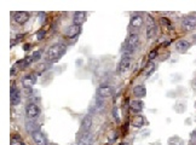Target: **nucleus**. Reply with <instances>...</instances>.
<instances>
[{
    "label": "nucleus",
    "mask_w": 196,
    "mask_h": 145,
    "mask_svg": "<svg viewBox=\"0 0 196 145\" xmlns=\"http://www.w3.org/2000/svg\"><path fill=\"white\" fill-rule=\"evenodd\" d=\"M10 73H11V76L16 75V68H14V67H12V68H11V71H10Z\"/></svg>",
    "instance_id": "31"
},
{
    "label": "nucleus",
    "mask_w": 196,
    "mask_h": 145,
    "mask_svg": "<svg viewBox=\"0 0 196 145\" xmlns=\"http://www.w3.org/2000/svg\"><path fill=\"white\" fill-rule=\"evenodd\" d=\"M113 93H114V90H113V87L109 86V85H102V86L98 87V90H97L98 97H100V98H108V97H112Z\"/></svg>",
    "instance_id": "6"
},
{
    "label": "nucleus",
    "mask_w": 196,
    "mask_h": 145,
    "mask_svg": "<svg viewBox=\"0 0 196 145\" xmlns=\"http://www.w3.org/2000/svg\"><path fill=\"white\" fill-rule=\"evenodd\" d=\"M133 94H135V97H137L138 99L144 98V97L147 96V88H145V86H143V85L136 86V87L133 88Z\"/></svg>",
    "instance_id": "18"
},
{
    "label": "nucleus",
    "mask_w": 196,
    "mask_h": 145,
    "mask_svg": "<svg viewBox=\"0 0 196 145\" xmlns=\"http://www.w3.org/2000/svg\"><path fill=\"white\" fill-rule=\"evenodd\" d=\"M40 58H41V51H35V52H33V55H29V56H27L24 59L20 61L21 63H23L21 67L25 68V67H28L29 64H33V63L38 62Z\"/></svg>",
    "instance_id": "4"
},
{
    "label": "nucleus",
    "mask_w": 196,
    "mask_h": 145,
    "mask_svg": "<svg viewBox=\"0 0 196 145\" xmlns=\"http://www.w3.org/2000/svg\"><path fill=\"white\" fill-rule=\"evenodd\" d=\"M32 138L34 140V143L37 145H47V142H46V138L44 137V134L35 129V131H32Z\"/></svg>",
    "instance_id": "9"
},
{
    "label": "nucleus",
    "mask_w": 196,
    "mask_h": 145,
    "mask_svg": "<svg viewBox=\"0 0 196 145\" xmlns=\"http://www.w3.org/2000/svg\"><path fill=\"white\" fill-rule=\"evenodd\" d=\"M195 86H196V81H195Z\"/></svg>",
    "instance_id": "35"
},
{
    "label": "nucleus",
    "mask_w": 196,
    "mask_h": 145,
    "mask_svg": "<svg viewBox=\"0 0 196 145\" xmlns=\"http://www.w3.org/2000/svg\"><path fill=\"white\" fill-rule=\"evenodd\" d=\"M67 47L63 44H55L49 47L46 52V58L49 62H57L59 58L65 53Z\"/></svg>",
    "instance_id": "1"
},
{
    "label": "nucleus",
    "mask_w": 196,
    "mask_h": 145,
    "mask_svg": "<svg viewBox=\"0 0 196 145\" xmlns=\"http://www.w3.org/2000/svg\"><path fill=\"white\" fill-rule=\"evenodd\" d=\"M131 124H132L133 127H136V128H142V127L145 124V119H144V116H142V115H136V116H133Z\"/></svg>",
    "instance_id": "19"
},
{
    "label": "nucleus",
    "mask_w": 196,
    "mask_h": 145,
    "mask_svg": "<svg viewBox=\"0 0 196 145\" xmlns=\"http://www.w3.org/2000/svg\"><path fill=\"white\" fill-rule=\"evenodd\" d=\"M138 45H139V38H138L137 34L136 33L130 34L127 36V39H126V42H125V47L127 48V51L133 52L138 47Z\"/></svg>",
    "instance_id": "2"
},
{
    "label": "nucleus",
    "mask_w": 196,
    "mask_h": 145,
    "mask_svg": "<svg viewBox=\"0 0 196 145\" xmlns=\"http://www.w3.org/2000/svg\"><path fill=\"white\" fill-rule=\"evenodd\" d=\"M37 75L34 74H28L25 75L23 79H22V83H23V87H33L35 83H37Z\"/></svg>",
    "instance_id": "13"
},
{
    "label": "nucleus",
    "mask_w": 196,
    "mask_h": 145,
    "mask_svg": "<svg viewBox=\"0 0 196 145\" xmlns=\"http://www.w3.org/2000/svg\"><path fill=\"white\" fill-rule=\"evenodd\" d=\"M195 106H196V103H195Z\"/></svg>",
    "instance_id": "36"
},
{
    "label": "nucleus",
    "mask_w": 196,
    "mask_h": 145,
    "mask_svg": "<svg viewBox=\"0 0 196 145\" xmlns=\"http://www.w3.org/2000/svg\"><path fill=\"white\" fill-rule=\"evenodd\" d=\"M23 50H24V51H29V50H30V44H24Z\"/></svg>",
    "instance_id": "30"
},
{
    "label": "nucleus",
    "mask_w": 196,
    "mask_h": 145,
    "mask_svg": "<svg viewBox=\"0 0 196 145\" xmlns=\"http://www.w3.org/2000/svg\"><path fill=\"white\" fill-rule=\"evenodd\" d=\"M32 93H33L32 87H23V96L24 97H30Z\"/></svg>",
    "instance_id": "24"
},
{
    "label": "nucleus",
    "mask_w": 196,
    "mask_h": 145,
    "mask_svg": "<svg viewBox=\"0 0 196 145\" xmlns=\"http://www.w3.org/2000/svg\"><path fill=\"white\" fill-rule=\"evenodd\" d=\"M45 35H46V32H45L44 29H40L39 32H37V39H38L39 41L45 38Z\"/></svg>",
    "instance_id": "25"
},
{
    "label": "nucleus",
    "mask_w": 196,
    "mask_h": 145,
    "mask_svg": "<svg viewBox=\"0 0 196 145\" xmlns=\"http://www.w3.org/2000/svg\"><path fill=\"white\" fill-rule=\"evenodd\" d=\"M92 137L90 134H82L81 139L78 142L76 145H92Z\"/></svg>",
    "instance_id": "21"
},
{
    "label": "nucleus",
    "mask_w": 196,
    "mask_h": 145,
    "mask_svg": "<svg viewBox=\"0 0 196 145\" xmlns=\"http://www.w3.org/2000/svg\"><path fill=\"white\" fill-rule=\"evenodd\" d=\"M80 33H81V25L74 24V23H73L70 27H68L67 30H65V35H67V38H69V39L76 38Z\"/></svg>",
    "instance_id": "8"
},
{
    "label": "nucleus",
    "mask_w": 196,
    "mask_h": 145,
    "mask_svg": "<svg viewBox=\"0 0 196 145\" xmlns=\"http://www.w3.org/2000/svg\"><path fill=\"white\" fill-rule=\"evenodd\" d=\"M190 47H191V44L188 40H178L176 44V50L178 52H180V53L186 52Z\"/></svg>",
    "instance_id": "14"
},
{
    "label": "nucleus",
    "mask_w": 196,
    "mask_h": 145,
    "mask_svg": "<svg viewBox=\"0 0 196 145\" xmlns=\"http://www.w3.org/2000/svg\"><path fill=\"white\" fill-rule=\"evenodd\" d=\"M14 20L18 24H24L29 20V13L25 12V11H17V12L14 13Z\"/></svg>",
    "instance_id": "12"
},
{
    "label": "nucleus",
    "mask_w": 196,
    "mask_h": 145,
    "mask_svg": "<svg viewBox=\"0 0 196 145\" xmlns=\"http://www.w3.org/2000/svg\"><path fill=\"white\" fill-rule=\"evenodd\" d=\"M173 108H174V110H176L177 113H179V114H182V113H184V111H185V104L183 103V102L177 103Z\"/></svg>",
    "instance_id": "23"
},
{
    "label": "nucleus",
    "mask_w": 196,
    "mask_h": 145,
    "mask_svg": "<svg viewBox=\"0 0 196 145\" xmlns=\"http://www.w3.org/2000/svg\"><path fill=\"white\" fill-rule=\"evenodd\" d=\"M119 110H118V108H114L113 109V116L115 117V120L118 121V122H120V117H119Z\"/></svg>",
    "instance_id": "28"
},
{
    "label": "nucleus",
    "mask_w": 196,
    "mask_h": 145,
    "mask_svg": "<svg viewBox=\"0 0 196 145\" xmlns=\"http://www.w3.org/2000/svg\"><path fill=\"white\" fill-rule=\"evenodd\" d=\"M131 64H132L131 58H128V57H122V58H121V61H120L119 64H118L116 71H118L119 74H125L126 71H128V70H130Z\"/></svg>",
    "instance_id": "3"
},
{
    "label": "nucleus",
    "mask_w": 196,
    "mask_h": 145,
    "mask_svg": "<svg viewBox=\"0 0 196 145\" xmlns=\"http://www.w3.org/2000/svg\"><path fill=\"white\" fill-rule=\"evenodd\" d=\"M182 25L188 32L194 30L196 28V17L195 16H185L182 21Z\"/></svg>",
    "instance_id": "5"
},
{
    "label": "nucleus",
    "mask_w": 196,
    "mask_h": 145,
    "mask_svg": "<svg viewBox=\"0 0 196 145\" xmlns=\"http://www.w3.org/2000/svg\"><path fill=\"white\" fill-rule=\"evenodd\" d=\"M86 12L85 11H76L74 12V16H73V23L74 24H78V25H81L85 20H86Z\"/></svg>",
    "instance_id": "16"
},
{
    "label": "nucleus",
    "mask_w": 196,
    "mask_h": 145,
    "mask_svg": "<svg viewBox=\"0 0 196 145\" xmlns=\"http://www.w3.org/2000/svg\"><path fill=\"white\" fill-rule=\"evenodd\" d=\"M143 108H144V103L140 99L130 102V110L132 113H140L143 110Z\"/></svg>",
    "instance_id": "17"
},
{
    "label": "nucleus",
    "mask_w": 196,
    "mask_h": 145,
    "mask_svg": "<svg viewBox=\"0 0 196 145\" xmlns=\"http://www.w3.org/2000/svg\"><path fill=\"white\" fill-rule=\"evenodd\" d=\"M161 23H162V25H165V27H168V25H171V22L168 18H166V17H161Z\"/></svg>",
    "instance_id": "27"
},
{
    "label": "nucleus",
    "mask_w": 196,
    "mask_h": 145,
    "mask_svg": "<svg viewBox=\"0 0 196 145\" xmlns=\"http://www.w3.org/2000/svg\"><path fill=\"white\" fill-rule=\"evenodd\" d=\"M91 126H92V117L90 115H86L82 121H81V131H82V134H88V131L91 129Z\"/></svg>",
    "instance_id": "11"
},
{
    "label": "nucleus",
    "mask_w": 196,
    "mask_h": 145,
    "mask_svg": "<svg viewBox=\"0 0 196 145\" xmlns=\"http://www.w3.org/2000/svg\"><path fill=\"white\" fill-rule=\"evenodd\" d=\"M21 103V93L17 90L16 86L11 87V104L12 105H18Z\"/></svg>",
    "instance_id": "15"
},
{
    "label": "nucleus",
    "mask_w": 196,
    "mask_h": 145,
    "mask_svg": "<svg viewBox=\"0 0 196 145\" xmlns=\"http://www.w3.org/2000/svg\"><path fill=\"white\" fill-rule=\"evenodd\" d=\"M189 145H195V144H189Z\"/></svg>",
    "instance_id": "34"
},
{
    "label": "nucleus",
    "mask_w": 196,
    "mask_h": 145,
    "mask_svg": "<svg viewBox=\"0 0 196 145\" xmlns=\"http://www.w3.org/2000/svg\"><path fill=\"white\" fill-rule=\"evenodd\" d=\"M190 139H191V142L196 143V131H193V132H191V134H190Z\"/></svg>",
    "instance_id": "29"
},
{
    "label": "nucleus",
    "mask_w": 196,
    "mask_h": 145,
    "mask_svg": "<svg viewBox=\"0 0 196 145\" xmlns=\"http://www.w3.org/2000/svg\"><path fill=\"white\" fill-rule=\"evenodd\" d=\"M157 56V50H151L150 52H149V55H148V57H149V61H153V59H155Z\"/></svg>",
    "instance_id": "26"
},
{
    "label": "nucleus",
    "mask_w": 196,
    "mask_h": 145,
    "mask_svg": "<svg viewBox=\"0 0 196 145\" xmlns=\"http://www.w3.org/2000/svg\"><path fill=\"white\" fill-rule=\"evenodd\" d=\"M151 145H161V144H160V143H153Z\"/></svg>",
    "instance_id": "33"
},
{
    "label": "nucleus",
    "mask_w": 196,
    "mask_h": 145,
    "mask_svg": "<svg viewBox=\"0 0 196 145\" xmlns=\"http://www.w3.org/2000/svg\"><path fill=\"white\" fill-rule=\"evenodd\" d=\"M193 40H194V42L196 44V34L195 35H193Z\"/></svg>",
    "instance_id": "32"
},
{
    "label": "nucleus",
    "mask_w": 196,
    "mask_h": 145,
    "mask_svg": "<svg viewBox=\"0 0 196 145\" xmlns=\"http://www.w3.org/2000/svg\"><path fill=\"white\" fill-rule=\"evenodd\" d=\"M142 24H143V17H142V16H139V15L133 16V17L131 18V21H130V25H131V28H140V27H142Z\"/></svg>",
    "instance_id": "20"
},
{
    "label": "nucleus",
    "mask_w": 196,
    "mask_h": 145,
    "mask_svg": "<svg viewBox=\"0 0 196 145\" xmlns=\"http://www.w3.org/2000/svg\"><path fill=\"white\" fill-rule=\"evenodd\" d=\"M156 33V25H155V22L154 18L151 16H148V28H147V38L148 39H151L154 38Z\"/></svg>",
    "instance_id": "10"
},
{
    "label": "nucleus",
    "mask_w": 196,
    "mask_h": 145,
    "mask_svg": "<svg viewBox=\"0 0 196 145\" xmlns=\"http://www.w3.org/2000/svg\"><path fill=\"white\" fill-rule=\"evenodd\" d=\"M25 115L29 119H35L40 115V108L34 103H30L27 105L25 108Z\"/></svg>",
    "instance_id": "7"
},
{
    "label": "nucleus",
    "mask_w": 196,
    "mask_h": 145,
    "mask_svg": "<svg viewBox=\"0 0 196 145\" xmlns=\"http://www.w3.org/2000/svg\"><path fill=\"white\" fill-rule=\"evenodd\" d=\"M155 64L153 62L148 63V65L145 67V69H144V75H145V78H149L153 73H154V70H155Z\"/></svg>",
    "instance_id": "22"
}]
</instances>
